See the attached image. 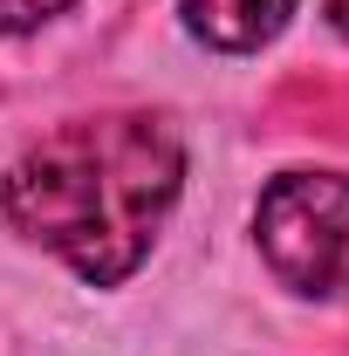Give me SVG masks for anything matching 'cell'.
<instances>
[{
    "mask_svg": "<svg viewBox=\"0 0 349 356\" xmlns=\"http://www.w3.org/2000/svg\"><path fill=\"white\" fill-rule=\"evenodd\" d=\"M185 192V144L151 110L76 117L28 144L0 178V213L21 240L83 274L89 288L131 281Z\"/></svg>",
    "mask_w": 349,
    "mask_h": 356,
    "instance_id": "cell-1",
    "label": "cell"
},
{
    "mask_svg": "<svg viewBox=\"0 0 349 356\" xmlns=\"http://www.w3.org/2000/svg\"><path fill=\"white\" fill-rule=\"evenodd\" d=\"M254 240L281 288L349 302V172H281L254 206Z\"/></svg>",
    "mask_w": 349,
    "mask_h": 356,
    "instance_id": "cell-2",
    "label": "cell"
},
{
    "mask_svg": "<svg viewBox=\"0 0 349 356\" xmlns=\"http://www.w3.org/2000/svg\"><path fill=\"white\" fill-rule=\"evenodd\" d=\"M295 7L302 0H178L185 28L206 48H219V55H254V48H267L288 28Z\"/></svg>",
    "mask_w": 349,
    "mask_h": 356,
    "instance_id": "cell-3",
    "label": "cell"
},
{
    "mask_svg": "<svg viewBox=\"0 0 349 356\" xmlns=\"http://www.w3.org/2000/svg\"><path fill=\"white\" fill-rule=\"evenodd\" d=\"M76 0H0V35H35L42 21L69 14Z\"/></svg>",
    "mask_w": 349,
    "mask_h": 356,
    "instance_id": "cell-4",
    "label": "cell"
},
{
    "mask_svg": "<svg viewBox=\"0 0 349 356\" xmlns=\"http://www.w3.org/2000/svg\"><path fill=\"white\" fill-rule=\"evenodd\" d=\"M322 14H329V28L349 42V0H322Z\"/></svg>",
    "mask_w": 349,
    "mask_h": 356,
    "instance_id": "cell-5",
    "label": "cell"
}]
</instances>
